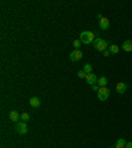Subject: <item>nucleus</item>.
Instances as JSON below:
<instances>
[{
    "instance_id": "nucleus-1",
    "label": "nucleus",
    "mask_w": 132,
    "mask_h": 148,
    "mask_svg": "<svg viewBox=\"0 0 132 148\" xmlns=\"http://www.w3.org/2000/svg\"><path fill=\"white\" fill-rule=\"evenodd\" d=\"M79 40H81V42H82V44H86V45H89V44L94 42V40H95V34H94V32L85 31V32H82V33H81Z\"/></svg>"
},
{
    "instance_id": "nucleus-2",
    "label": "nucleus",
    "mask_w": 132,
    "mask_h": 148,
    "mask_svg": "<svg viewBox=\"0 0 132 148\" xmlns=\"http://www.w3.org/2000/svg\"><path fill=\"white\" fill-rule=\"evenodd\" d=\"M92 46H94L96 50H99V52L103 53L105 50H107L108 42L106 40H103V38H95V40H94V42H92Z\"/></svg>"
},
{
    "instance_id": "nucleus-3",
    "label": "nucleus",
    "mask_w": 132,
    "mask_h": 148,
    "mask_svg": "<svg viewBox=\"0 0 132 148\" xmlns=\"http://www.w3.org/2000/svg\"><path fill=\"white\" fill-rule=\"evenodd\" d=\"M110 94H111V91H110V89H108L107 86H106V87H101V89H99V91H98V99H99V101H102V102H105V101H107V99H108Z\"/></svg>"
},
{
    "instance_id": "nucleus-4",
    "label": "nucleus",
    "mask_w": 132,
    "mask_h": 148,
    "mask_svg": "<svg viewBox=\"0 0 132 148\" xmlns=\"http://www.w3.org/2000/svg\"><path fill=\"white\" fill-rule=\"evenodd\" d=\"M82 56H83V53L81 52L79 49H75V50H73V52L70 53L69 58H70L71 62H78L81 58H82Z\"/></svg>"
},
{
    "instance_id": "nucleus-5",
    "label": "nucleus",
    "mask_w": 132,
    "mask_h": 148,
    "mask_svg": "<svg viewBox=\"0 0 132 148\" xmlns=\"http://www.w3.org/2000/svg\"><path fill=\"white\" fill-rule=\"evenodd\" d=\"M16 131H17L20 135H25L28 132V127L25 124V122H17L16 124Z\"/></svg>"
},
{
    "instance_id": "nucleus-6",
    "label": "nucleus",
    "mask_w": 132,
    "mask_h": 148,
    "mask_svg": "<svg viewBox=\"0 0 132 148\" xmlns=\"http://www.w3.org/2000/svg\"><path fill=\"white\" fill-rule=\"evenodd\" d=\"M86 82H87V85H90V86H92V85H96V83H98V77H96L94 73H90V74H87Z\"/></svg>"
},
{
    "instance_id": "nucleus-7",
    "label": "nucleus",
    "mask_w": 132,
    "mask_h": 148,
    "mask_svg": "<svg viewBox=\"0 0 132 148\" xmlns=\"http://www.w3.org/2000/svg\"><path fill=\"white\" fill-rule=\"evenodd\" d=\"M99 28H101L102 31H106L110 28V20L107 17H102L99 18Z\"/></svg>"
},
{
    "instance_id": "nucleus-8",
    "label": "nucleus",
    "mask_w": 132,
    "mask_h": 148,
    "mask_svg": "<svg viewBox=\"0 0 132 148\" xmlns=\"http://www.w3.org/2000/svg\"><path fill=\"white\" fill-rule=\"evenodd\" d=\"M127 89H128V85L124 82H119L116 85V92L118 94H124V92L127 91Z\"/></svg>"
},
{
    "instance_id": "nucleus-9",
    "label": "nucleus",
    "mask_w": 132,
    "mask_h": 148,
    "mask_svg": "<svg viewBox=\"0 0 132 148\" xmlns=\"http://www.w3.org/2000/svg\"><path fill=\"white\" fill-rule=\"evenodd\" d=\"M29 105H31L33 108L40 107V106H41V101H40V98H37V97H32V98L29 99Z\"/></svg>"
},
{
    "instance_id": "nucleus-10",
    "label": "nucleus",
    "mask_w": 132,
    "mask_h": 148,
    "mask_svg": "<svg viewBox=\"0 0 132 148\" xmlns=\"http://www.w3.org/2000/svg\"><path fill=\"white\" fill-rule=\"evenodd\" d=\"M122 49L124 52H132V40H126L122 45Z\"/></svg>"
},
{
    "instance_id": "nucleus-11",
    "label": "nucleus",
    "mask_w": 132,
    "mask_h": 148,
    "mask_svg": "<svg viewBox=\"0 0 132 148\" xmlns=\"http://www.w3.org/2000/svg\"><path fill=\"white\" fill-rule=\"evenodd\" d=\"M8 116H9V119L12 120V122H18V119H21V115H18L17 111H11Z\"/></svg>"
},
{
    "instance_id": "nucleus-12",
    "label": "nucleus",
    "mask_w": 132,
    "mask_h": 148,
    "mask_svg": "<svg viewBox=\"0 0 132 148\" xmlns=\"http://www.w3.org/2000/svg\"><path fill=\"white\" fill-rule=\"evenodd\" d=\"M126 144H127L126 140H124L123 138H120V139H118V140H116L115 147H116V148H126Z\"/></svg>"
},
{
    "instance_id": "nucleus-13",
    "label": "nucleus",
    "mask_w": 132,
    "mask_h": 148,
    "mask_svg": "<svg viewBox=\"0 0 132 148\" xmlns=\"http://www.w3.org/2000/svg\"><path fill=\"white\" fill-rule=\"evenodd\" d=\"M107 82H108V79L106 77H101V78H98V83H96V85H99L101 87H106Z\"/></svg>"
},
{
    "instance_id": "nucleus-14",
    "label": "nucleus",
    "mask_w": 132,
    "mask_h": 148,
    "mask_svg": "<svg viewBox=\"0 0 132 148\" xmlns=\"http://www.w3.org/2000/svg\"><path fill=\"white\" fill-rule=\"evenodd\" d=\"M108 50H110L111 54H118V53H119V46L115 45V44H112V45H110Z\"/></svg>"
},
{
    "instance_id": "nucleus-15",
    "label": "nucleus",
    "mask_w": 132,
    "mask_h": 148,
    "mask_svg": "<svg viewBox=\"0 0 132 148\" xmlns=\"http://www.w3.org/2000/svg\"><path fill=\"white\" fill-rule=\"evenodd\" d=\"M83 71H85L86 74L92 73V66H91V64H85V66H83Z\"/></svg>"
},
{
    "instance_id": "nucleus-16",
    "label": "nucleus",
    "mask_w": 132,
    "mask_h": 148,
    "mask_svg": "<svg viewBox=\"0 0 132 148\" xmlns=\"http://www.w3.org/2000/svg\"><path fill=\"white\" fill-rule=\"evenodd\" d=\"M77 75H78V77H79V78H82V79H86V77H87V74L85 73V71H83V70H79V71H78V73H77Z\"/></svg>"
},
{
    "instance_id": "nucleus-17",
    "label": "nucleus",
    "mask_w": 132,
    "mask_h": 148,
    "mask_svg": "<svg viewBox=\"0 0 132 148\" xmlns=\"http://www.w3.org/2000/svg\"><path fill=\"white\" fill-rule=\"evenodd\" d=\"M81 44H82V42H81V40H74V41H73V46L75 48V49H79Z\"/></svg>"
},
{
    "instance_id": "nucleus-18",
    "label": "nucleus",
    "mask_w": 132,
    "mask_h": 148,
    "mask_svg": "<svg viewBox=\"0 0 132 148\" xmlns=\"http://www.w3.org/2000/svg\"><path fill=\"white\" fill-rule=\"evenodd\" d=\"M21 120L23 122H28V120H29V115H28L27 112H23L21 114Z\"/></svg>"
},
{
    "instance_id": "nucleus-19",
    "label": "nucleus",
    "mask_w": 132,
    "mask_h": 148,
    "mask_svg": "<svg viewBox=\"0 0 132 148\" xmlns=\"http://www.w3.org/2000/svg\"><path fill=\"white\" fill-rule=\"evenodd\" d=\"M91 89L94 90V91H96V92H98V91H99V89H101V86H99V85H92V86H91Z\"/></svg>"
},
{
    "instance_id": "nucleus-20",
    "label": "nucleus",
    "mask_w": 132,
    "mask_h": 148,
    "mask_svg": "<svg viewBox=\"0 0 132 148\" xmlns=\"http://www.w3.org/2000/svg\"><path fill=\"white\" fill-rule=\"evenodd\" d=\"M111 54V53H110V50H105V52H103V56H105V57H108V56H110Z\"/></svg>"
},
{
    "instance_id": "nucleus-21",
    "label": "nucleus",
    "mask_w": 132,
    "mask_h": 148,
    "mask_svg": "<svg viewBox=\"0 0 132 148\" xmlns=\"http://www.w3.org/2000/svg\"><path fill=\"white\" fill-rule=\"evenodd\" d=\"M126 148H132V142H127Z\"/></svg>"
},
{
    "instance_id": "nucleus-22",
    "label": "nucleus",
    "mask_w": 132,
    "mask_h": 148,
    "mask_svg": "<svg viewBox=\"0 0 132 148\" xmlns=\"http://www.w3.org/2000/svg\"><path fill=\"white\" fill-rule=\"evenodd\" d=\"M112 148H116V147H115V145H114V147H112Z\"/></svg>"
}]
</instances>
